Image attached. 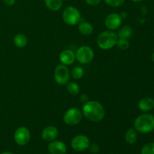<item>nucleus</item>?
Masks as SVG:
<instances>
[{
	"instance_id": "39448f33",
	"label": "nucleus",
	"mask_w": 154,
	"mask_h": 154,
	"mask_svg": "<svg viewBox=\"0 0 154 154\" xmlns=\"http://www.w3.org/2000/svg\"><path fill=\"white\" fill-rule=\"evenodd\" d=\"M82 111L77 108H72L66 111L63 115V121L69 126H75L82 120Z\"/></svg>"
},
{
	"instance_id": "1a4fd4ad",
	"label": "nucleus",
	"mask_w": 154,
	"mask_h": 154,
	"mask_svg": "<svg viewBox=\"0 0 154 154\" xmlns=\"http://www.w3.org/2000/svg\"><path fill=\"white\" fill-rule=\"evenodd\" d=\"M72 147L75 151L82 152L88 149L90 146V140L86 135H78L74 137L72 140Z\"/></svg>"
},
{
	"instance_id": "9d476101",
	"label": "nucleus",
	"mask_w": 154,
	"mask_h": 154,
	"mask_svg": "<svg viewBox=\"0 0 154 154\" xmlns=\"http://www.w3.org/2000/svg\"><path fill=\"white\" fill-rule=\"evenodd\" d=\"M122 23V18L120 14L116 13L110 14L105 20V25L109 30L117 29Z\"/></svg>"
},
{
	"instance_id": "6e6552de",
	"label": "nucleus",
	"mask_w": 154,
	"mask_h": 154,
	"mask_svg": "<svg viewBox=\"0 0 154 154\" xmlns=\"http://www.w3.org/2000/svg\"><path fill=\"white\" fill-rule=\"evenodd\" d=\"M14 141L18 145L24 146L26 145L30 141L31 138V134L28 128L25 126H20L17 128L14 132Z\"/></svg>"
},
{
	"instance_id": "bb28decb",
	"label": "nucleus",
	"mask_w": 154,
	"mask_h": 154,
	"mask_svg": "<svg viewBox=\"0 0 154 154\" xmlns=\"http://www.w3.org/2000/svg\"><path fill=\"white\" fill-rule=\"evenodd\" d=\"M3 2H4L7 5H13L15 3V0H3Z\"/></svg>"
},
{
	"instance_id": "412c9836",
	"label": "nucleus",
	"mask_w": 154,
	"mask_h": 154,
	"mask_svg": "<svg viewBox=\"0 0 154 154\" xmlns=\"http://www.w3.org/2000/svg\"><path fill=\"white\" fill-rule=\"evenodd\" d=\"M84 69L83 68L80 67V66H76V67L74 68L72 70V77L74 78V79H81V78L84 75Z\"/></svg>"
},
{
	"instance_id": "9b49d317",
	"label": "nucleus",
	"mask_w": 154,
	"mask_h": 154,
	"mask_svg": "<svg viewBox=\"0 0 154 154\" xmlns=\"http://www.w3.org/2000/svg\"><path fill=\"white\" fill-rule=\"evenodd\" d=\"M48 150L51 154H65L67 147L61 141H52L48 145Z\"/></svg>"
},
{
	"instance_id": "a211bd4d",
	"label": "nucleus",
	"mask_w": 154,
	"mask_h": 154,
	"mask_svg": "<svg viewBox=\"0 0 154 154\" xmlns=\"http://www.w3.org/2000/svg\"><path fill=\"white\" fill-rule=\"evenodd\" d=\"M47 8L53 11H57L63 6V0H45Z\"/></svg>"
},
{
	"instance_id": "aec40b11",
	"label": "nucleus",
	"mask_w": 154,
	"mask_h": 154,
	"mask_svg": "<svg viewBox=\"0 0 154 154\" xmlns=\"http://www.w3.org/2000/svg\"><path fill=\"white\" fill-rule=\"evenodd\" d=\"M67 91L72 96H76L80 93L79 85L75 82H69L67 84Z\"/></svg>"
},
{
	"instance_id": "f3484780",
	"label": "nucleus",
	"mask_w": 154,
	"mask_h": 154,
	"mask_svg": "<svg viewBox=\"0 0 154 154\" xmlns=\"http://www.w3.org/2000/svg\"><path fill=\"white\" fill-rule=\"evenodd\" d=\"M14 44L17 48H24L28 44V38L26 35L19 33V34H17L14 38Z\"/></svg>"
},
{
	"instance_id": "ddd939ff",
	"label": "nucleus",
	"mask_w": 154,
	"mask_h": 154,
	"mask_svg": "<svg viewBox=\"0 0 154 154\" xmlns=\"http://www.w3.org/2000/svg\"><path fill=\"white\" fill-rule=\"evenodd\" d=\"M60 63L65 66H69L75 63L76 57H75V53L71 50H64L62 51L60 54Z\"/></svg>"
},
{
	"instance_id": "7ed1b4c3",
	"label": "nucleus",
	"mask_w": 154,
	"mask_h": 154,
	"mask_svg": "<svg viewBox=\"0 0 154 154\" xmlns=\"http://www.w3.org/2000/svg\"><path fill=\"white\" fill-rule=\"evenodd\" d=\"M118 40V36L112 30H106L99 35L97 38V45L101 49L109 50L114 48Z\"/></svg>"
},
{
	"instance_id": "0eeeda50",
	"label": "nucleus",
	"mask_w": 154,
	"mask_h": 154,
	"mask_svg": "<svg viewBox=\"0 0 154 154\" xmlns=\"http://www.w3.org/2000/svg\"><path fill=\"white\" fill-rule=\"evenodd\" d=\"M54 79L59 85H66L70 80V72L65 65H58L54 70Z\"/></svg>"
},
{
	"instance_id": "cd10ccee",
	"label": "nucleus",
	"mask_w": 154,
	"mask_h": 154,
	"mask_svg": "<svg viewBox=\"0 0 154 154\" xmlns=\"http://www.w3.org/2000/svg\"><path fill=\"white\" fill-rule=\"evenodd\" d=\"M80 99H81V101L82 102H88V97H87V96H86L85 94L82 95V96H81V98H80Z\"/></svg>"
},
{
	"instance_id": "20e7f679",
	"label": "nucleus",
	"mask_w": 154,
	"mask_h": 154,
	"mask_svg": "<svg viewBox=\"0 0 154 154\" xmlns=\"http://www.w3.org/2000/svg\"><path fill=\"white\" fill-rule=\"evenodd\" d=\"M63 20L69 26H75L79 23L81 20V13L77 8L69 6L63 12Z\"/></svg>"
},
{
	"instance_id": "f8f14e48",
	"label": "nucleus",
	"mask_w": 154,
	"mask_h": 154,
	"mask_svg": "<svg viewBox=\"0 0 154 154\" xmlns=\"http://www.w3.org/2000/svg\"><path fill=\"white\" fill-rule=\"evenodd\" d=\"M59 135V131L57 127L54 126H48L45 127L42 132V137L45 141H52L57 138Z\"/></svg>"
},
{
	"instance_id": "423d86ee",
	"label": "nucleus",
	"mask_w": 154,
	"mask_h": 154,
	"mask_svg": "<svg viewBox=\"0 0 154 154\" xmlns=\"http://www.w3.org/2000/svg\"><path fill=\"white\" fill-rule=\"evenodd\" d=\"M75 57L81 64H87L94 58V51L90 46H81L77 50Z\"/></svg>"
},
{
	"instance_id": "2f4dec72",
	"label": "nucleus",
	"mask_w": 154,
	"mask_h": 154,
	"mask_svg": "<svg viewBox=\"0 0 154 154\" xmlns=\"http://www.w3.org/2000/svg\"><path fill=\"white\" fill-rule=\"evenodd\" d=\"M151 59H152V61L154 63V53L153 54H152V56H151Z\"/></svg>"
},
{
	"instance_id": "f03ea898",
	"label": "nucleus",
	"mask_w": 154,
	"mask_h": 154,
	"mask_svg": "<svg viewBox=\"0 0 154 154\" xmlns=\"http://www.w3.org/2000/svg\"><path fill=\"white\" fill-rule=\"evenodd\" d=\"M134 127L137 132L149 133L154 129V116L150 114H143L138 116L134 122Z\"/></svg>"
},
{
	"instance_id": "4468645a",
	"label": "nucleus",
	"mask_w": 154,
	"mask_h": 154,
	"mask_svg": "<svg viewBox=\"0 0 154 154\" xmlns=\"http://www.w3.org/2000/svg\"><path fill=\"white\" fill-rule=\"evenodd\" d=\"M138 107L139 110L144 112L151 111L154 108V99L151 97H144L138 102Z\"/></svg>"
},
{
	"instance_id": "6ab92c4d",
	"label": "nucleus",
	"mask_w": 154,
	"mask_h": 154,
	"mask_svg": "<svg viewBox=\"0 0 154 154\" xmlns=\"http://www.w3.org/2000/svg\"><path fill=\"white\" fill-rule=\"evenodd\" d=\"M132 29L129 26H125L122 27L120 30H119L118 33H117V36L118 38L121 39H128L132 36Z\"/></svg>"
},
{
	"instance_id": "f257e3e1",
	"label": "nucleus",
	"mask_w": 154,
	"mask_h": 154,
	"mask_svg": "<svg viewBox=\"0 0 154 154\" xmlns=\"http://www.w3.org/2000/svg\"><path fill=\"white\" fill-rule=\"evenodd\" d=\"M82 114L90 121L99 122L105 117V111L100 102L97 101H88L83 105Z\"/></svg>"
},
{
	"instance_id": "393cba45",
	"label": "nucleus",
	"mask_w": 154,
	"mask_h": 154,
	"mask_svg": "<svg viewBox=\"0 0 154 154\" xmlns=\"http://www.w3.org/2000/svg\"><path fill=\"white\" fill-rule=\"evenodd\" d=\"M88 149L90 150V151L92 153H99V150H100V148H99V146L97 144H96V143H93V144H90Z\"/></svg>"
},
{
	"instance_id": "2eb2a0df",
	"label": "nucleus",
	"mask_w": 154,
	"mask_h": 154,
	"mask_svg": "<svg viewBox=\"0 0 154 154\" xmlns=\"http://www.w3.org/2000/svg\"><path fill=\"white\" fill-rule=\"evenodd\" d=\"M78 29L82 35L88 36L93 32V26L90 23L87 21H81L78 23Z\"/></svg>"
},
{
	"instance_id": "b1692460",
	"label": "nucleus",
	"mask_w": 154,
	"mask_h": 154,
	"mask_svg": "<svg viewBox=\"0 0 154 154\" xmlns=\"http://www.w3.org/2000/svg\"><path fill=\"white\" fill-rule=\"evenodd\" d=\"M104 1L108 5L113 8H116L122 5L124 3L125 0H104Z\"/></svg>"
},
{
	"instance_id": "7c9ffc66",
	"label": "nucleus",
	"mask_w": 154,
	"mask_h": 154,
	"mask_svg": "<svg viewBox=\"0 0 154 154\" xmlns=\"http://www.w3.org/2000/svg\"><path fill=\"white\" fill-rule=\"evenodd\" d=\"M1 154H14L13 153H11V152H4V153H1Z\"/></svg>"
},
{
	"instance_id": "c85d7f7f",
	"label": "nucleus",
	"mask_w": 154,
	"mask_h": 154,
	"mask_svg": "<svg viewBox=\"0 0 154 154\" xmlns=\"http://www.w3.org/2000/svg\"><path fill=\"white\" fill-rule=\"evenodd\" d=\"M120 15V17H121L122 19H123V18H126V17H127V14H126V13H125V12H123V13Z\"/></svg>"
},
{
	"instance_id": "5701e85b",
	"label": "nucleus",
	"mask_w": 154,
	"mask_h": 154,
	"mask_svg": "<svg viewBox=\"0 0 154 154\" xmlns=\"http://www.w3.org/2000/svg\"><path fill=\"white\" fill-rule=\"evenodd\" d=\"M116 45H117V48H120V50L125 51V50H127L128 48H129V42H128V40H126V39L118 38Z\"/></svg>"
},
{
	"instance_id": "c756f323",
	"label": "nucleus",
	"mask_w": 154,
	"mask_h": 154,
	"mask_svg": "<svg viewBox=\"0 0 154 154\" xmlns=\"http://www.w3.org/2000/svg\"><path fill=\"white\" fill-rule=\"evenodd\" d=\"M134 2H143L144 0H132Z\"/></svg>"
},
{
	"instance_id": "a878e982",
	"label": "nucleus",
	"mask_w": 154,
	"mask_h": 154,
	"mask_svg": "<svg viewBox=\"0 0 154 154\" xmlns=\"http://www.w3.org/2000/svg\"><path fill=\"white\" fill-rule=\"evenodd\" d=\"M85 1L87 4H88L89 5L94 6L99 5L102 2V0H85Z\"/></svg>"
},
{
	"instance_id": "dca6fc26",
	"label": "nucleus",
	"mask_w": 154,
	"mask_h": 154,
	"mask_svg": "<svg viewBox=\"0 0 154 154\" xmlns=\"http://www.w3.org/2000/svg\"><path fill=\"white\" fill-rule=\"evenodd\" d=\"M138 139V133L135 128H130L125 134V140L129 144H135Z\"/></svg>"
},
{
	"instance_id": "4be33fe9",
	"label": "nucleus",
	"mask_w": 154,
	"mask_h": 154,
	"mask_svg": "<svg viewBox=\"0 0 154 154\" xmlns=\"http://www.w3.org/2000/svg\"><path fill=\"white\" fill-rule=\"evenodd\" d=\"M141 154H154V143L150 142L144 144L141 148Z\"/></svg>"
}]
</instances>
